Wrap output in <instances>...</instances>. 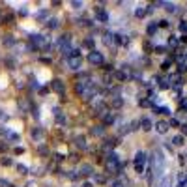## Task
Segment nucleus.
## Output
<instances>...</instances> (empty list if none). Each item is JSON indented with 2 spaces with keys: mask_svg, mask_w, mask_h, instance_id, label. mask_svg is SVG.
<instances>
[{
  "mask_svg": "<svg viewBox=\"0 0 187 187\" xmlns=\"http://www.w3.org/2000/svg\"><path fill=\"white\" fill-rule=\"evenodd\" d=\"M125 77H127V75H125L124 71H116V79H118V81H125Z\"/></svg>",
  "mask_w": 187,
  "mask_h": 187,
  "instance_id": "obj_24",
  "label": "nucleus"
},
{
  "mask_svg": "<svg viewBox=\"0 0 187 187\" xmlns=\"http://www.w3.org/2000/svg\"><path fill=\"white\" fill-rule=\"evenodd\" d=\"M135 15H137V17H144V15H146V9H142V7H139V9L135 11Z\"/></svg>",
  "mask_w": 187,
  "mask_h": 187,
  "instance_id": "obj_26",
  "label": "nucleus"
},
{
  "mask_svg": "<svg viewBox=\"0 0 187 187\" xmlns=\"http://www.w3.org/2000/svg\"><path fill=\"white\" fill-rule=\"evenodd\" d=\"M6 64H7V66H9V67H15V62H13V60H11V58H7V60H6Z\"/></svg>",
  "mask_w": 187,
  "mask_h": 187,
  "instance_id": "obj_34",
  "label": "nucleus"
},
{
  "mask_svg": "<svg viewBox=\"0 0 187 187\" xmlns=\"http://www.w3.org/2000/svg\"><path fill=\"white\" fill-rule=\"evenodd\" d=\"M2 43H4L6 47H13V45H15V37H13V36H4Z\"/></svg>",
  "mask_w": 187,
  "mask_h": 187,
  "instance_id": "obj_9",
  "label": "nucleus"
},
{
  "mask_svg": "<svg viewBox=\"0 0 187 187\" xmlns=\"http://www.w3.org/2000/svg\"><path fill=\"white\" fill-rule=\"evenodd\" d=\"M172 144H174V146H182V144H184V137H182V135H176V137L172 139Z\"/></svg>",
  "mask_w": 187,
  "mask_h": 187,
  "instance_id": "obj_17",
  "label": "nucleus"
},
{
  "mask_svg": "<svg viewBox=\"0 0 187 187\" xmlns=\"http://www.w3.org/2000/svg\"><path fill=\"white\" fill-rule=\"evenodd\" d=\"M51 86H52V90H54V92H58V94H62V92L66 90V84H64V82H62L60 79H54Z\"/></svg>",
  "mask_w": 187,
  "mask_h": 187,
  "instance_id": "obj_4",
  "label": "nucleus"
},
{
  "mask_svg": "<svg viewBox=\"0 0 187 187\" xmlns=\"http://www.w3.org/2000/svg\"><path fill=\"white\" fill-rule=\"evenodd\" d=\"M170 45H178V39H176V37H170Z\"/></svg>",
  "mask_w": 187,
  "mask_h": 187,
  "instance_id": "obj_40",
  "label": "nucleus"
},
{
  "mask_svg": "<svg viewBox=\"0 0 187 187\" xmlns=\"http://www.w3.org/2000/svg\"><path fill=\"white\" fill-rule=\"evenodd\" d=\"M112 37H114V36H112V34H105V37H103V43H105V45H111V43H112V41H114V39H112Z\"/></svg>",
  "mask_w": 187,
  "mask_h": 187,
  "instance_id": "obj_18",
  "label": "nucleus"
},
{
  "mask_svg": "<svg viewBox=\"0 0 187 187\" xmlns=\"http://www.w3.org/2000/svg\"><path fill=\"white\" fill-rule=\"evenodd\" d=\"M140 125H142L144 131H150V129H152V120H150V118H142V120H140Z\"/></svg>",
  "mask_w": 187,
  "mask_h": 187,
  "instance_id": "obj_10",
  "label": "nucleus"
},
{
  "mask_svg": "<svg viewBox=\"0 0 187 187\" xmlns=\"http://www.w3.org/2000/svg\"><path fill=\"white\" fill-rule=\"evenodd\" d=\"M41 137H43V131H41L39 127L32 129V139H36V140H41Z\"/></svg>",
  "mask_w": 187,
  "mask_h": 187,
  "instance_id": "obj_12",
  "label": "nucleus"
},
{
  "mask_svg": "<svg viewBox=\"0 0 187 187\" xmlns=\"http://www.w3.org/2000/svg\"><path fill=\"white\" fill-rule=\"evenodd\" d=\"M159 187H170V178H169V176H167V178H163Z\"/></svg>",
  "mask_w": 187,
  "mask_h": 187,
  "instance_id": "obj_22",
  "label": "nucleus"
},
{
  "mask_svg": "<svg viewBox=\"0 0 187 187\" xmlns=\"http://www.w3.org/2000/svg\"><path fill=\"white\" fill-rule=\"evenodd\" d=\"M17 170H19V172H21V174H26V172H28V169H26V167H24V165H21V163H19V165H17Z\"/></svg>",
  "mask_w": 187,
  "mask_h": 187,
  "instance_id": "obj_25",
  "label": "nucleus"
},
{
  "mask_svg": "<svg viewBox=\"0 0 187 187\" xmlns=\"http://www.w3.org/2000/svg\"><path fill=\"white\" fill-rule=\"evenodd\" d=\"M182 133H184V135H187V124H185V125H182Z\"/></svg>",
  "mask_w": 187,
  "mask_h": 187,
  "instance_id": "obj_41",
  "label": "nucleus"
},
{
  "mask_svg": "<svg viewBox=\"0 0 187 187\" xmlns=\"http://www.w3.org/2000/svg\"><path fill=\"white\" fill-rule=\"evenodd\" d=\"M155 129H157V133H161V135H165V133L169 131V124H167V122H157V125H155Z\"/></svg>",
  "mask_w": 187,
  "mask_h": 187,
  "instance_id": "obj_6",
  "label": "nucleus"
},
{
  "mask_svg": "<svg viewBox=\"0 0 187 187\" xmlns=\"http://www.w3.org/2000/svg\"><path fill=\"white\" fill-rule=\"evenodd\" d=\"M67 64H69L71 69H79V67H81V56H71V58H67Z\"/></svg>",
  "mask_w": 187,
  "mask_h": 187,
  "instance_id": "obj_5",
  "label": "nucleus"
},
{
  "mask_svg": "<svg viewBox=\"0 0 187 187\" xmlns=\"http://www.w3.org/2000/svg\"><path fill=\"white\" fill-rule=\"evenodd\" d=\"M47 26H49V28H56V26H58V21H56V19H49Z\"/></svg>",
  "mask_w": 187,
  "mask_h": 187,
  "instance_id": "obj_21",
  "label": "nucleus"
},
{
  "mask_svg": "<svg viewBox=\"0 0 187 187\" xmlns=\"http://www.w3.org/2000/svg\"><path fill=\"white\" fill-rule=\"evenodd\" d=\"M75 142H77V146H79L81 150H84V148H86V140H84V137H82V135H79V137L75 139Z\"/></svg>",
  "mask_w": 187,
  "mask_h": 187,
  "instance_id": "obj_13",
  "label": "nucleus"
},
{
  "mask_svg": "<svg viewBox=\"0 0 187 187\" xmlns=\"http://www.w3.org/2000/svg\"><path fill=\"white\" fill-rule=\"evenodd\" d=\"M165 7H167V11H170V13H174V11H176V6H174V4H170V2H167V4H165Z\"/></svg>",
  "mask_w": 187,
  "mask_h": 187,
  "instance_id": "obj_20",
  "label": "nucleus"
},
{
  "mask_svg": "<svg viewBox=\"0 0 187 187\" xmlns=\"http://www.w3.org/2000/svg\"><path fill=\"white\" fill-rule=\"evenodd\" d=\"M0 187H11V184L7 180H0Z\"/></svg>",
  "mask_w": 187,
  "mask_h": 187,
  "instance_id": "obj_33",
  "label": "nucleus"
},
{
  "mask_svg": "<svg viewBox=\"0 0 187 187\" xmlns=\"http://www.w3.org/2000/svg\"><path fill=\"white\" fill-rule=\"evenodd\" d=\"M163 169H165V157H163L161 152H155L154 154V172H155V176H161Z\"/></svg>",
  "mask_w": 187,
  "mask_h": 187,
  "instance_id": "obj_1",
  "label": "nucleus"
},
{
  "mask_svg": "<svg viewBox=\"0 0 187 187\" xmlns=\"http://www.w3.org/2000/svg\"><path fill=\"white\" fill-rule=\"evenodd\" d=\"M112 114H105V124H112Z\"/></svg>",
  "mask_w": 187,
  "mask_h": 187,
  "instance_id": "obj_28",
  "label": "nucleus"
},
{
  "mask_svg": "<svg viewBox=\"0 0 187 187\" xmlns=\"http://www.w3.org/2000/svg\"><path fill=\"white\" fill-rule=\"evenodd\" d=\"M140 105H142V107H148V105H150V101H148V99H142V101H140Z\"/></svg>",
  "mask_w": 187,
  "mask_h": 187,
  "instance_id": "obj_38",
  "label": "nucleus"
},
{
  "mask_svg": "<svg viewBox=\"0 0 187 187\" xmlns=\"http://www.w3.org/2000/svg\"><path fill=\"white\" fill-rule=\"evenodd\" d=\"M103 131H105V127H103V125H97V127H94V129H92V135L101 137V135H103Z\"/></svg>",
  "mask_w": 187,
  "mask_h": 187,
  "instance_id": "obj_15",
  "label": "nucleus"
},
{
  "mask_svg": "<svg viewBox=\"0 0 187 187\" xmlns=\"http://www.w3.org/2000/svg\"><path fill=\"white\" fill-rule=\"evenodd\" d=\"M88 62H90L92 66H101V64H103V54L97 52V51H92V52L88 54Z\"/></svg>",
  "mask_w": 187,
  "mask_h": 187,
  "instance_id": "obj_3",
  "label": "nucleus"
},
{
  "mask_svg": "<svg viewBox=\"0 0 187 187\" xmlns=\"http://www.w3.org/2000/svg\"><path fill=\"white\" fill-rule=\"evenodd\" d=\"M155 30H157V24H148V34H150V36L155 34Z\"/></svg>",
  "mask_w": 187,
  "mask_h": 187,
  "instance_id": "obj_23",
  "label": "nucleus"
},
{
  "mask_svg": "<svg viewBox=\"0 0 187 187\" xmlns=\"http://www.w3.org/2000/svg\"><path fill=\"white\" fill-rule=\"evenodd\" d=\"M94 178H96V182H97V184H103V182H105V178H103L101 174H96Z\"/></svg>",
  "mask_w": 187,
  "mask_h": 187,
  "instance_id": "obj_30",
  "label": "nucleus"
},
{
  "mask_svg": "<svg viewBox=\"0 0 187 187\" xmlns=\"http://www.w3.org/2000/svg\"><path fill=\"white\" fill-rule=\"evenodd\" d=\"M37 19H45V11H39V13H37Z\"/></svg>",
  "mask_w": 187,
  "mask_h": 187,
  "instance_id": "obj_39",
  "label": "nucleus"
},
{
  "mask_svg": "<svg viewBox=\"0 0 187 187\" xmlns=\"http://www.w3.org/2000/svg\"><path fill=\"white\" fill-rule=\"evenodd\" d=\"M71 7H73V9H81V7H82V2H81V0H73V2H71Z\"/></svg>",
  "mask_w": 187,
  "mask_h": 187,
  "instance_id": "obj_19",
  "label": "nucleus"
},
{
  "mask_svg": "<svg viewBox=\"0 0 187 187\" xmlns=\"http://www.w3.org/2000/svg\"><path fill=\"white\" fill-rule=\"evenodd\" d=\"M112 187H124V184L120 180H116V182H112Z\"/></svg>",
  "mask_w": 187,
  "mask_h": 187,
  "instance_id": "obj_37",
  "label": "nucleus"
},
{
  "mask_svg": "<svg viewBox=\"0 0 187 187\" xmlns=\"http://www.w3.org/2000/svg\"><path fill=\"white\" fill-rule=\"evenodd\" d=\"M7 150V144L6 142H0V152H6Z\"/></svg>",
  "mask_w": 187,
  "mask_h": 187,
  "instance_id": "obj_35",
  "label": "nucleus"
},
{
  "mask_svg": "<svg viewBox=\"0 0 187 187\" xmlns=\"http://www.w3.org/2000/svg\"><path fill=\"white\" fill-rule=\"evenodd\" d=\"M82 187H92V184H84Z\"/></svg>",
  "mask_w": 187,
  "mask_h": 187,
  "instance_id": "obj_42",
  "label": "nucleus"
},
{
  "mask_svg": "<svg viewBox=\"0 0 187 187\" xmlns=\"http://www.w3.org/2000/svg\"><path fill=\"white\" fill-rule=\"evenodd\" d=\"M144 161H146V154H144V152H139V154L135 155V165H144Z\"/></svg>",
  "mask_w": 187,
  "mask_h": 187,
  "instance_id": "obj_7",
  "label": "nucleus"
},
{
  "mask_svg": "<svg viewBox=\"0 0 187 187\" xmlns=\"http://www.w3.org/2000/svg\"><path fill=\"white\" fill-rule=\"evenodd\" d=\"M84 45H86V47H90V49H94V45H96V43H94V39H90V37H88V39L84 41Z\"/></svg>",
  "mask_w": 187,
  "mask_h": 187,
  "instance_id": "obj_27",
  "label": "nucleus"
},
{
  "mask_svg": "<svg viewBox=\"0 0 187 187\" xmlns=\"http://www.w3.org/2000/svg\"><path fill=\"white\" fill-rule=\"evenodd\" d=\"M122 169V163L118 161V155L116 154H109L107 157V170L109 172H118Z\"/></svg>",
  "mask_w": 187,
  "mask_h": 187,
  "instance_id": "obj_2",
  "label": "nucleus"
},
{
  "mask_svg": "<svg viewBox=\"0 0 187 187\" xmlns=\"http://www.w3.org/2000/svg\"><path fill=\"white\" fill-rule=\"evenodd\" d=\"M97 21L107 22V21H109V13H107V11H103V9H97Z\"/></svg>",
  "mask_w": 187,
  "mask_h": 187,
  "instance_id": "obj_8",
  "label": "nucleus"
},
{
  "mask_svg": "<svg viewBox=\"0 0 187 187\" xmlns=\"http://www.w3.org/2000/svg\"><path fill=\"white\" fill-rule=\"evenodd\" d=\"M180 30H182V32H187V21H182V22H180Z\"/></svg>",
  "mask_w": 187,
  "mask_h": 187,
  "instance_id": "obj_31",
  "label": "nucleus"
},
{
  "mask_svg": "<svg viewBox=\"0 0 187 187\" xmlns=\"http://www.w3.org/2000/svg\"><path fill=\"white\" fill-rule=\"evenodd\" d=\"M0 163H2L4 167H9V165H11V161H9L7 157H4V159H0Z\"/></svg>",
  "mask_w": 187,
  "mask_h": 187,
  "instance_id": "obj_29",
  "label": "nucleus"
},
{
  "mask_svg": "<svg viewBox=\"0 0 187 187\" xmlns=\"http://www.w3.org/2000/svg\"><path fill=\"white\" fill-rule=\"evenodd\" d=\"M135 170H137L139 174H142V170H144V165H135Z\"/></svg>",
  "mask_w": 187,
  "mask_h": 187,
  "instance_id": "obj_32",
  "label": "nucleus"
},
{
  "mask_svg": "<svg viewBox=\"0 0 187 187\" xmlns=\"http://www.w3.org/2000/svg\"><path fill=\"white\" fill-rule=\"evenodd\" d=\"M54 112H56V124H66V116L60 114V109H54Z\"/></svg>",
  "mask_w": 187,
  "mask_h": 187,
  "instance_id": "obj_14",
  "label": "nucleus"
},
{
  "mask_svg": "<svg viewBox=\"0 0 187 187\" xmlns=\"http://www.w3.org/2000/svg\"><path fill=\"white\" fill-rule=\"evenodd\" d=\"M122 105H124V99H122V97H114V99H112V107H114V109H120Z\"/></svg>",
  "mask_w": 187,
  "mask_h": 187,
  "instance_id": "obj_16",
  "label": "nucleus"
},
{
  "mask_svg": "<svg viewBox=\"0 0 187 187\" xmlns=\"http://www.w3.org/2000/svg\"><path fill=\"white\" fill-rule=\"evenodd\" d=\"M0 120H2V122L7 120V114H4V111H0Z\"/></svg>",
  "mask_w": 187,
  "mask_h": 187,
  "instance_id": "obj_36",
  "label": "nucleus"
},
{
  "mask_svg": "<svg viewBox=\"0 0 187 187\" xmlns=\"http://www.w3.org/2000/svg\"><path fill=\"white\" fill-rule=\"evenodd\" d=\"M81 174H82V176H90V174H94V169H92L90 165H82V167H81Z\"/></svg>",
  "mask_w": 187,
  "mask_h": 187,
  "instance_id": "obj_11",
  "label": "nucleus"
}]
</instances>
